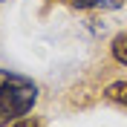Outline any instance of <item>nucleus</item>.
I'll return each mask as SVG.
<instances>
[{
  "instance_id": "nucleus-3",
  "label": "nucleus",
  "mask_w": 127,
  "mask_h": 127,
  "mask_svg": "<svg viewBox=\"0 0 127 127\" xmlns=\"http://www.w3.org/2000/svg\"><path fill=\"white\" fill-rule=\"evenodd\" d=\"M110 55H113V61H119L121 66H127V29L119 32L110 40Z\"/></svg>"
},
{
  "instance_id": "nucleus-2",
  "label": "nucleus",
  "mask_w": 127,
  "mask_h": 127,
  "mask_svg": "<svg viewBox=\"0 0 127 127\" xmlns=\"http://www.w3.org/2000/svg\"><path fill=\"white\" fill-rule=\"evenodd\" d=\"M104 101L110 104H119V107H127V81H113L104 87Z\"/></svg>"
},
{
  "instance_id": "nucleus-1",
  "label": "nucleus",
  "mask_w": 127,
  "mask_h": 127,
  "mask_svg": "<svg viewBox=\"0 0 127 127\" xmlns=\"http://www.w3.org/2000/svg\"><path fill=\"white\" fill-rule=\"evenodd\" d=\"M38 84L20 72L0 69V127H9L20 121L26 113H32V107L38 104Z\"/></svg>"
},
{
  "instance_id": "nucleus-5",
  "label": "nucleus",
  "mask_w": 127,
  "mask_h": 127,
  "mask_svg": "<svg viewBox=\"0 0 127 127\" xmlns=\"http://www.w3.org/2000/svg\"><path fill=\"white\" fill-rule=\"evenodd\" d=\"M9 127H40V121L35 116H23L20 121H15V124H9Z\"/></svg>"
},
{
  "instance_id": "nucleus-6",
  "label": "nucleus",
  "mask_w": 127,
  "mask_h": 127,
  "mask_svg": "<svg viewBox=\"0 0 127 127\" xmlns=\"http://www.w3.org/2000/svg\"><path fill=\"white\" fill-rule=\"evenodd\" d=\"M0 3H3V0H0Z\"/></svg>"
},
{
  "instance_id": "nucleus-4",
  "label": "nucleus",
  "mask_w": 127,
  "mask_h": 127,
  "mask_svg": "<svg viewBox=\"0 0 127 127\" xmlns=\"http://www.w3.org/2000/svg\"><path fill=\"white\" fill-rule=\"evenodd\" d=\"M69 6L75 9H121L124 0H69Z\"/></svg>"
}]
</instances>
